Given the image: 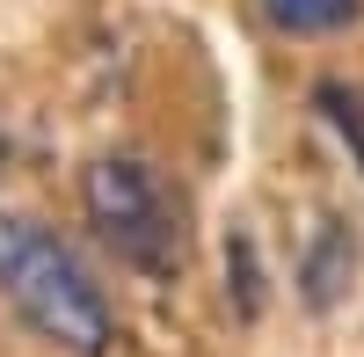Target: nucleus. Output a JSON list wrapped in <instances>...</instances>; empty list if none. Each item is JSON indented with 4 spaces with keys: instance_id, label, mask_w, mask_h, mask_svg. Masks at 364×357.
Here are the masks:
<instances>
[{
    "instance_id": "423d86ee",
    "label": "nucleus",
    "mask_w": 364,
    "mask_h": 357,
    "mask_svg": "<svg viewBox=\"0 0 364 357\" xmlns=\"http://www.w3.org/2000/svg\"><path fill=\"white\" fill-rule=\"evenodd\" d=\"M314 102H321V117H328V124L350 139V154L364 161V95H350L343 80H321V87H314Z\"/></svg>"
},
{
    "instance_id": "20e7f679",
    "label": "nucleus",
    "mask_w": 364,
    "mask_h": 357,
    "mask_svg": "<svg viewBox=\"0 0 364 357\" xmlns=\"http://www.w3.org/2000/svg\"><path fill=\"white\" fill-rule=\"evenodd\" d=\"M262 8L291 37H336V29H350L364 15V0H262Z\"/></svg>"
},
{
    "instance_id": "f257e3e1",
    "label": "nucleus",
    "mask_w": 364,
    "mask_h": 357,
    "mask_svg": "<svg viewBox=\"0 0 364 357\" xmlns=\"http://www.w3.org/2000/svg\"><path fill=\"white\" fill-rule=\"evenodd\" d=\"M0 292L44 343L73 350V357L109 350V307H102L95 277L66 255V241L51 226L22 219V212H0Z\"/></svg>"
},
{
    "instance_id": "f03ea898",
    "label": "nucleus",
    "mask_w": 364,
    "mask_h": 357,
    "mask_svg": "<svg viewBox=\"0 0 364 357\" xmlns=\"http://www.w3.org/2000/svg\"><path fill=\"white\" fill-rule=\"evenodd\" d=\"M80 204H87V226L102 233V241L124 255V262H139V270H175V255H182V241H175V204H168V183L146 161H132V154H102L95 168L80 175Z\"/></svg>"
},
{
    "instance_id": "7ed1b4c3",
    "label": "nucleus",
    "mask_w": 364,
    "mask_h": 357,
    "mask_svg": "<svg viewBox=\"0 0 364 357\" xmlns=\"http://www.w3.org/2000/svg\"><path fill=\"white\" fill-rule=\"evenodd\" d=\"M350 284H357V233L350 219H321V233L306 241V262H299V292L314 314H328L350 299Z\"/></svg>"
},
{
    "instance_id": "39448f33",
    "label": "nucleus",
    "mask_w": 364,
    "mask_h": 357,
    "mask_svg": "<svg viewBox=\"0 0 364 357\" xmlns=\"http://www.w3.org/2000/svg\"><path fill=\"white\" fill-rule=\"evenodd\" d=\"M226 284H233V314L255 321L262 314V262H255L248 233H226Z\"/></svg>"
}]
</instances>
